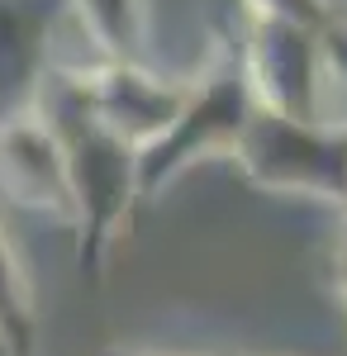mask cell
Here are the masks:
<instances>
[{"instance_id":"cell-5","label":"cell","mask_w":347,"mask_h":356,"mask_svg":"<svg viewBox=\"0 0 347 356\" xmlns=\"http://www.w3.org/2000/svg\"><path fill=\"white\" fill-rule=\"evenodd\" d=\"M91 5V19L95 29L109 38V48L124 53V38H129V15H134V0H86Z\"/></svg>"},{"instance_id":"cell-7","label":"cell","mask_w":347,"mask_h":356,"mask_svg":"<svg viewBox=\"0 0 347 356\" xmlns=\"http://www.w3.org/2000/svg\"><path fill=\"white\" fill-rule=\"evenodd\" d=\"M109 356H119V352H109Z\"/></svg>"},{"instance_id":"cell-1","label":"cell","mask_w":347,"mask_h":356,"mask_svg":"<svg viewBox=\"0 0 347 356\" xmlns=\"http://www.w3.org/2000/svg\"><path fill=\"white\" fill-rule=\"evenodd\" d=\"M57 152H62V176L67 195L81 209V266L95 271L100 252H105L109 228L124 219L129 195H138V157L119 134H109L95 114L77 100V90L67 95V105L57 114Z\"/></svg>"},{"instance_id":"cell-6","label":"cell","mask_w":347,"mask_h":356,"mask_svg":"<svg viewBox=\"0 0 347 356\" xmlns=\"http://www.w3.org/2000/svg\"><path fill=\"white\" fill-rule=\"evenodd\" d=\"M338 280H343V300H347V233L338 243Z\"/></svg>"},{"instance_id":"cell-2","label":"cell","mask_w":347,"mask_h":356,"mask_svg":"<svg viewBox=\"0 0 347 356\" xmlns=\"http://www.w3.org/2000/svg\"><path fill=\"white\" fill-rule=\"evenodd\" d=\"M238 162L267 191H304L347 204V124L291 119L257 105L238 134Z\"/></svg>"},{"instance_id":"cell-3","label":"cell","mask_w":347,"mask_h":356,"mask_svg":"<svg viewBox=\"0 0 347 356\" xmlns=\"http://www.w3.org/2000/svg\"><path fill=\"white\" fill-rule=\"evenodd\" d=\"M252 110H257V105H252L247 62H242V53L233 48V53L210 72V81L200 86L195 95L181 100V110L167 124V134H157L143 147V157H138V195H153L157 181H167L195 147L238 143V134H242V124L252 119Z\"/></svg>"},{"instance_id":"cell-4","label":"cell","mask_w":347,"mask_h":356,"mask_svg":"<svg viewBox=\"0 0 347 356\" xmlns=\"http://www.w3.org/2000/svg\"><path fill=\"white\" fill-rule=\"evenodd\" d=\"M0 342L15 356L29 352L33 342V318H29V300H24V280H20V266L15 257L0 243Z\"/></svg>"}]
</instances>
